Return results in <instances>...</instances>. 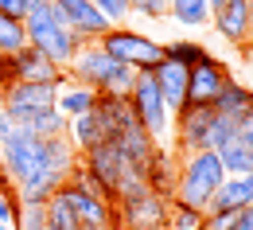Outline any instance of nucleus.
I'll use <instances>...</instances> for the list:
<instances>
[{
	"label": "nucleus",
	"instance_id": "nucleus-1",
	"mask_svg": "<svg viewBox=\"0 0 253 230\" xmlns=\"http://www.w3.org/2000/svg\"><path fill=\"white\" fill-rule=\"evenodd\" d=\"M24 32H28V47L39 51L43 59H51L59 70H66V66L74 63V55L86 47L78 32H70L66 24L55 20L51 0H47V4H39V8H32V12L24 16Z\"/></svg>",
	"mask_w": 253,
	"mask_h": 230
},
{
	"label": "nucleus",
	"instance_id": "nucleus-2",
	"mask_svg": "<svg viewBox=\"0 0 253 230\" xmlns=\"http://www.w3.org/2000/svg\"><path fill=\"white\" fill-rule=\"evenodd\" d=\"M66 74H70L78 86H90V90H97V94L128 98V94H132V82H136L140 70L113 63V59L101 51V43H86V47L74 55V63L66 66Z\"/></svg>",
	"mask_w": 253,
	"mask_h": 230
},
{
	"label": "nucleus",
	"instance_id": "nucleus-3",
	"mask_svg": "<svg viewBox=\"0 0 253 230\" xmlns=\"http://www.w3.org/2000/svg\"><path fill=\"white\" fill-rule=\"evenodd\" d=\"M226 180V168L214 152H191L179 156V176H175V199L171 203H183L195 211H207V203L214 199V191Z\"/></svg>",
	"mask_w": 253,
	"mask_h": 230
},
{
	"label": "nucleus",
	"instance_id": "nucleus-4",
	"mask_svg": "<svg viewBox=\"0 0 253 230\" xmlns=\"http://www.w3.org/2000/svg\"><path fill=\"white\" fill-rule=\"evenodd\" d=\"M97 43L113 63L132 66V70H156L164 63V43H156L152 35L132 32V28H109Z\"/></svg>",
	"mask_w": 253,
	"mask_h": 230
},
{
	"label": "nucleus",
	"instance_id": "nucleus-5",
	"mask_svg": "<svg viewBox=\"0 0 253 230\" xmlns=\"http://www.w3.org/2000/svg\"><path fill=\"white\" fill-rule=\"evenodd\" d=\"M128 109H132V117H136V125L148 133L152 140H164L168 133H171V109L164 105L156 90V78H152V70H140L136 74V82H132V94H128Z\"/></svg>",
	"mask_w": 253,
	"mask_h": 230
},
{
	"label": "nucleus",
	"instance_id": "nucleus-6",
	"mask_svg": "<svg viewBox=\"0 0 253 230\" xmlns=\"http://www.w3.org/2000/svg\"><path fill=\"white\" fill-rule=\"evenodd\" d=\"M113 230H171V203L156 191L113 203Z\"/></svg>",
	"mask_w": 253,
	"mask_h": 230
},
{
	"label": "nucleus",
	"instance_id": "nucleus-7",
	"mask_svg": "<svg viewBox=\"0 0 253 230\" xmlns=\"http://www.w3.org/2000/svg\"><path fill=\"white\" fill-rule=\"evenodd\" d=\"M211 125H214V109H211V105H183V109L175 113V121H171L179 156H191V152H211V148H207Z\"/></svg>",
	"mask_w": 253,
	"mask_h": 230
},
{
	"label": "nucleus",
	"instance_id": "nucleus-8",
	"mask_svg": "<svg viewBox=\"0 0 253 230\" xmlns=\"http://www.w3.org/2000/svg\"><path fill=\"white\" fill-rule=\"evenodd\" d=\"M82 168L94 176L101 199H105V203H113V199H117V180H121V172H125V156L117 152V144H113V140H105V144L90 148V152L82 156Z\"/></svg>",
	"mask_w": 253,
	"mask_h": 230
},
{
	"label": "nucleus",
	"instance_id": "nucleus-9",
	"mask_svg": "<svg viewBox=\"0 0 253 230\" xmlns=\"http://www.w3.org/2000/svg\"><path fill=\"white\" fill-rule=\"evenodd\" d=\"M226 82H230V70L222 66V59L207 55L203 63H195L187 70V105H214Z\"/></svg>",
	"mask_w": 253,
	"mask_h": 230
},
{
	"label": "nucleus",
	"instance_id": "nucleus-10",
	"mask_svg": "<svg viewBox=\"0 0 253 230\" xmlns=\"http://www.w3.org/2000/svg\"><path fill=\"white\" fill-rule=\"evenodd\" d=\"M55 195L70 207V215L78 219V227H113V203H105L97 191H86V187L63 184Z\"/></svg>",
	"mask_w": 253,
	"mask_h": 230
},
{
	"label": "nucleus",
	"instance_id": "nucleus-11",
	"mask_svg": "<svg viewBox=\"0 0 253 230\" xmlns=\"http://www.w3.org/2000/svg\"><path fill=\"white\" fill-rule=\"evenodd\" d=\"M55 8H59V16L66 20V28L82 35V43H97L101 35L113 28L90 0H55Z\"/></svg>",
	"mask_w": 253,
	"mask_h": 230
},
{
	"label": "nucleus",
	"instance_id": "nucleus-12",
	"mask_svg": "<svg viewBox=\"0 0 253 230\" xmlns=\"http://www.w3.org/2000/svg\"><path fill=\"white\" fill-rule=\"evenodd\" d=\"M211 24H214V32H218L226 43H234V47H246L253 39V24H250L246 0H226L218 12L211 16Z\"/></svg>",
	"mask_w": 253,
	"mask_h": 230
},
{
	"label": "nucleus",
	"instance_id": "nucleus-13",
	"mask_svg": "<svg viewBox=\"0 0 253 230\" xmlns=\"http://www.w3.org/2000/svg\"><path fill=\"white\" fill-rule=\"evenodd\" d=\"M59 82H12L4 90V109H55Z\"/></svg>",
	"mask_w": 253,
	"mask_h": 230
},
{
	"label": "nucleus",
	"instance_id": "nucleus-14",
	"mask_svg": "<svg viewBox=\"0 0 253 230\" xmlns=\"http://www.w3.org/2000/svg\"><path fill=\"white\" fill-rule=\"evenodd\" d=\"M246 207H253V172L250 176H226L203 215H211V211H214V215H238V211H246Z\"/></svg>",
	"mask_w": 253,
	"mask_h": 230
},
{
	"label": "nucleus",
	"instance_id": "nucleus-15",
	"mask_svg": "<svg viewBox=\"0 0 253 230\" xmlns=\"http://www.w3.org/2000/svg\"><path fill=\"white\" fill-rule=\"evenodd\" d=\"M152 78H156V90H160V98H164V105H168L171 117H175V113L187 105V66L164 59V63L152 70Z\"/></svg>",
	"mask_w": 253,
	"mask_h": 230
},
{
	"label": "nucleus",
	"instance_id": "nucleus-16",
	"mask_svg": "<svg viewBox=\"0 0 253 230\" xmlns=\"http://www.w3.org/2000/svg\"><path fill=\"white\" fill-rule=\"evenodd\" d=\"M94 117H97V125H101V133H105V140H113V137H121L128 125H136V117H132V109H128V98H117V94H97Z\"/></svg>",
	"mask_w": 253,
	"mask_h": 230
},
{
	"label": "nucleus",
	"instance_id": "nucleus-17",
	"mask_svg": "<svg viewBox=\"0 0 253 230\" xmlns=\"http://www.w3.org/2000/svg\"><path fill=\"white\" fill-rule=\"evenodd\" d=\"M113 144H117V152L125 156V164L140 168V172H148V164H152V156H156V148H160L140 125H128L121 137H113Z\"/></svg>",
	"mask_w": 253,
	"mask_h": 230
},
{
	"label": "nucleus",
	"instance_id": "nucleus-18",
	"mask_svg": "<svg viewBox=\"0 0 253 230\" xmlns=\"http://www.w3.org/2000/svg\"><path fill=\"white\" fill-rule=\"evenodd\" d=\"M12 70H16V82H59L63 86V70L51 59H43L39 51H32V47L12 55Z\"/></svg>",
	"mask_w": 253,
	"mask_h": 230
},
{
	"label": "nucleus",
	"instance_id": "nucleus-19",
	"mask_svg": "<svg viewBox=\"0 0 253 230\" xmlns=\"http://www.w3.org/2000/svg\"><path fill=\"white\" fill-rule=\"evenodd\" d=\"M211 109H214L218 117H226V121H234V125H238L246 113H253V90L246 86V82H234V78H230V82L222 86V94L214 98Z\"/></svg>",
	"mask_w": 253,
	"mask_h": 230
},
{
	"label": "nucleus",
	"instance_id": "nucleus-20",
	"mask_svg": "<svg viewBox=\"0 0 253 230\" xmlns=\"http://www.w3.org/2000/svg\"><path fill=\"white\" fill-rule=\"evenodd\" d=\"M148 187L164 199H175V176H179V164H175V156H171V148H164L160 144L156 156H152V164H148Z\"/></svg>",
	"mask_w": 253,
	"mask_h": 230
},
{
	"label": "nucleus",
	"instance_id": "nucleus-21",
	"mask_svg": "<svg viewBox=\"0 0 253 230\" xmlns=\"http://www.w3.org/2000/svg\"><path fill=\"white\" fill-rule=\"evenodd\" d=\"M94 101H97V90L78 86V82H74V78L63 70V90H59L55 109H59L63 117H82V113H94Z\"/></svg>",
	"mask_w": 253,
	"mask_h": 230
},
{
	"label": "nucleus",
	"instance_id": "nucleus-22",
	"mask_svg": "<svg viewBox=\"0 0 253 230\" xmlns=\"http://www.w3.org/2000/svg\"><path fill=\"white\" fill-rule=\"evenodd\" d=\"M66 140L74 144L78 156H86L90 148L105 144V133H101V125H97L94 113H82V117H70V125H66Z\"/></svg>",
	"mask_w": 253,
	"mask_h": 230
},
{
	"label": "nucleus",
	"instance_id": "nucleus-23",
	"mask_svg": "<svg viewBox=\"0 0 253 230\" xmlns=\"http://www.w3.org/2000/svg\"><path fill=\"white\" fill-rule=\"evenodd\" d=\"M214 156L222 160L226 176H250V172H253V148L242 140V137H234L230 144H222Z\"/></svg>",
	"mask_w": 253,
	"mask_h": 230
},
{
	"label": "nucleus",
	"instance_id": "nucleus-24",
	"mask_svg": "<svg viewBox=\"0 0 253 230\" xmlns=\"http://www.w3.org/2000/svg\"><path fill=\"white\" fill-rule=\"evenodd\" d=\"M168 16L179 20V24H187V28H203V24H211V8H207V0H171Z\"/></svg>",
	"mask_w": 253,
	"mask_h": 230
},
{
	"label": "nucleus",
	"instance_id": "nucleus-25",
	"mask_svg": "<svg viewBox=\"0 0 253 230\" xmlns=\"http://www.w3.org/2000/svg\"><path fill=\"white\" fill-rule=\"evenodd\" d=\"M28 47V32H24V20H8L0 12V55H20Z\"/></svg>",
	"mask_w": 253,
	"mask_h": 230
},
{
	"label": "nucleus",
	"instance_id": "nucleus-26",
	"mask_svg": "<svg viewBox=\"0 0 253 230\" xmlns=\"http://www.w3.org/2000/svg\"><path fill=\"white\" fill-rule=\"evenodd\" d=\"M164 59H171V63H179V66L191 70L195 63L207 59V47L195 43V39H175V43H164Z\"/></svg>",
	"mask_w": 253,
	"mask_h": 230
},
{
	"label": "nucleus",
	"instance_id": "nucleus-27",
	"mask_svg": "<svg viewBox=\"0 0 253 230\" xmlns=\"http://www.w3.org/2000/svg\"><path fill=\"white\" fill-rule=\"evenodd\" d=\"M47 230H82V227H78V219L70 215V207H66L59 195L47 203Z\"/></svg>",
	"mask_w": 253,
	"mask_h": 230
},
{
	"label": "nucleus",
	"instance_id": "nucleus-28",
	"mask_svg": "<svg viewBox=\"0 0 253 230\" xmlns=\"http://www.w3.org/2000/svg\"><path fill=\"white\" fill-rule=\"evenodd\" d=\"M16 230H47V203H35V207H20L16 211Z\"/></svg>",
	"mask_w": 253,
	"mask_h": 230
},
{
	"label": "nucleus",
	"instance_id": "nucleus-29",
	"mask_svg": "<svg viewBox=\"0 0 253 230\" xmlns=\"http://www.w3.org/2000/svg\"><path fill=\"white\" fill-rule=\"evenodd\" d=\"M234 137H238V125L214 113V125H211V137H207V148H211V152H218L222 144H230Z\"/></svg>",
	"mask_w": 253,
	"mask_h": 230
},
{
	"label": "nucleus",
	"instance_id": "nucleus-30",
	"mask_svg": "<svg viewBox=\"0 0 253 230\" xmlns=\"http://www.w3.org/2000/svg\"><path fill=\"white\" fill-rule=\"evenodd\" d=\"M199 223H203V211L171 203V230H199Z\"/></svg>",
	"mask_w": 253,
	"mask_h": 230
},
{
	"label": "nucleus",
	"instance_id": "nucleus-31",
	"mask_svg": "<svg viewBox=\"0 0 253 230\" xmlns=\"http://www.w3.org/2000/svg\"><path fill=\"white\" fill-rule=\"evenodd\" d=\"M90 4H94L97 12L113 24V28H121V20L128 16V0H90Z\"/></svg>",
	"mask_w": 253,
	"mask_h": 230
},
{
	"label": "nucleus",
	"instance_id": "nucleus-32",
	"mask_svg": "<svg viewBox=\"0 0 253 230\" xmlns=\"http://www.w3.org/2000/svg\"><path fill=\"white\" fill-rule=\"evenodd\" d=\"M128 12L148 16V20H164V16H168V12L160 8V0H128Z\"/></svg>",
	"mask_w": 253,
	"mask_h": 230
},
{
	"label": "nucleus",
	"instance_id": "nucleus-33",
	"mask_svg": "<svg viewBox=\"0 0 253 230\" xmlns=\"http://www.w3.org/2000/svg\"><path fill=\"white\" fill-rule=\"evenodd\" d=\"M234 223H238V215H203V223H199V230H234Z\"/></svg>",
	"mask_w": 253,
	"mask_h": 230
},
{
	"label": "nucleus",
	"instance_id": "nucleus-34",
	"mask_svg": "<svg viewBox=\"0 0 253 230\" xmlns=\"http://www.w3.org/2000/svg\"><path fill=\"white\" fill-rule=\"evenodd\" d=\"M16 211H20V203H16V199H12V195H0V223H8V227H12V223H16Z\"/></svg>",
	"mask_w": 253,
	"mask_h": 230
},
{
	"label": "nucleus",
	"instance_id": "nucleus-35",
	"mask_svg": "<svg viewBox=\"0 0 253 230\" xmlns=\"http://www.w3.org/2000/svg\"><path fill=\"white\" fill-rule=\"evenodd\" d=\"M0 12H4L8 20H24V16H28V8H24V0H0Z\"/></svg>",
	"mask_w": 253,
	"mask_h": 230
},
{
	"label": "nucleus",
	"instance_id": "nucleus-36",
	"mask_svg": "<svg viewBox=\"0 0 253 230\" xmlns=\"http://www.w3.org/2000/svg\"><path fill=\"white\" fill-rule=\"evenodd\" d=\"M16 82V70H12V59L8 55H0V90H8Z\"/></svg>",
	"mask_w": 253,
	"mask_h": 230
},
{
	"label": "nucleus",
	"instance_id": "nucleus-37",
	"mask_svg": "<svg viewBox=\"0 0 253 230\" xmlns=\"http://www.w3.org/2000/svg\"><path fill=\"white\" fill-rule=\"evenodd\" d=\"M234 230H253V211L246 207V211H238V223H234Z\"/></svg>",
	"mask_w": 253,
	"mask_h": 230
},
{
	"label": "nucleus",
	"instance_id": "nucleus-38",
	"mask_svg": "<svg viewBox=\"0 0 253 230\" xmlns=\"http://www.w3.org/2000/svg\"><path fill=\"white\" fill-rule=\"evenodd\" d=\"M222 4H226V0H207V8H211V16H214V12H218Z\"/></svg>",
	"mask_w": 253,
	"mask_h": 230
},
{
	"label": "nucleus",
	"instance_id": "nucleus-39",
	"mask_svg": "<svg viewBox=\"0 0 253 230\" xmlns=\"http://www.w3.org/2000/svg\"><path fill=\"white\" fill-rule=\"evenodd\" d=\"M39 4H47V0H24V8L32 12V8H39Z\"/></svg>",
	"mask_w": 253,
	"mask_h": 230
},
{
	"label": "nucleus",
	"instance_id": "nucleus-40",
	"mask_svg": "<svg viewBox=\"0 0 253 230\" xmlns=\"http://www.w3.org/2000/svg\"><path fill=\"white\" fill-rule=\"evenodd\" d=\"M242 51H246V59H250V63H253V39H250V43H246V47H242Z\"/></svg>",
	"mask_w": 253,
	"mask_h": 230
},
{
	"label": "nucleus",
	"instance_id": "nucleus-41",
	"mask_svg": "<svg viewBox=\"0 0 253 230\" xmlns=\"http://www.w3.org/2000/svg\"><path fill=\"white\" fill-rule=\"evenodd\" d=\"M246 8H250V24H253V0H246Z\"/></svg>",
	"mask_w": 253,
	"mask_h": 230
},
{
	"label": "nucleus",
	"instance_id": "nucleus-42",
	"mask_svg": "<svg viewBox=\"0 0 253 230\" xmlns=\"http://www.w3.org/2000/svg\"><path fill=\"white\" fill-rule=\"evenodd\" d=\"M160 8H164V12H168V8H171V0H160Z\"/></svg>",
	"mask_w": 253,
	"mask_h": 230
},
{
	"label": "nucleus",
	"instance_id": "nucleus-43",
	"mask_svg": "<svg viewBox=\"0 0 253 230\" xmlns=\"http://www.w3.org/2000/svg\"><path fill=\"white\" fill-rule=\"evenodd\" d=\"M82 230H113V227H82Z\"/></svg>",
	"mask_w": 253,
	"mask_h": 230
},
{
	"label": "nucleus",
	"instance_id": "nucleus-44",
	"mask_svg": "<svg viewBox=\"0 0 253 230\" xmlns=\"http://www.w3.org/2000/svg\"><path fill=\"white\" fill-rule=\"evenodd\" d=\"M0 230H16V227H8V223H0Z\"/></svg>",
	"mask_w": 253,
	"mask_h": 230
},
{
	"label": "nucleus",
	"instance_id": "nucleus-45",
	"mask_svg": "<svg viewBox=\"0 0 253 230\" xmlns=\"http://www.w3.org/2000/svg\"><path fill=\"white\" fill-rule=\"evenodd\" d=\"M0 109H4V90H0Z\"/></svg>",
	"mask_w": 253,
	"mask_h": 230
},
{
	"label": "nucleus",
	"instance_id": "nucleus-46",
	"mask_svg": "<svg viewBox=\"0 0 253 230\" xmlns=\"http://www.w3.org/2000/svg\"><path fill=\"white\" fill-rule=\"evenodd\" d=\"M250 211H253V207H250Z\"/></svg>",
	"mask_w": 253,
	"mask_h": 230
}]
</instances>
